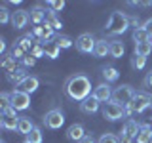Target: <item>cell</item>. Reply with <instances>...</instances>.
Masks as SVG:
<instances>
[{"instance_id":"7","label":"cell","mask_w":152,"mask_h":143,"mask_svg":"<svg viewBox=\"0 0 152 143\" xmlns=\"http://www.w3.org/2000/svg\"><path fill=\"white\" fill-rule=\"evenodd\" d=\"M124 114H126V109H124L122 105L114 103V101H108V103L103 105V116L107 118V120H118Z\"/></svg>"},{"instance_id":"22","label":"cell","mask_w":152,"mask_h":143,"mask_svg":"<svg viewBox=\"0 0 152 143\" xmlns=\"http://www.w3.org/2000/svg\"><path fill=\"white\" fill-rule=\"evenodd\" d=\"M150 141H152V132H150V126H148V124H145V126H141V132L137 133L135 143H150Z\"/></svg>"},{"instance_id":"14","label":"cell","mask_w":152,"mask_h":143,"mask_svg":"<svg viewBox=\"0 0 152 143\" xmlns=\"http://www.w3.org/2000/svg\"><path fill=\"white\" fill-rule=\"evenodd\" d=\"M42 46H44V55H46V57H50V59H57V57H59L61 48H59V44L55 42V38H53V40L44 42Z\"/></svg>"},{"instance_id":"30","label":"cell","mask_w":152,"mask_h":143,"mask_svg":"<svg viewBox=\"0 0 152 143\" xmlns=\"http://www.w3.org/2000/svg\"><path fill=\"white\" fill-rule=\"evenodd\" d=\"M27 141L28 143H42V132H40V128H32V132L27 136Z\"/></svg>"},{"instance_id":"3","label":"cell","mask_w":152,"mask_h":143,"mask_svg":"<svg viewBox=\"0 0 152 143\" xmlns=\"http://www.w3.org/2000/svg\"><path fill=\"white\" fill-rule=\"evenodd\" d=\"M148 105H152V97L148 94H142V92H139V94H135V97L131 99V103L129 105H126V114H133V113H142Z\"/></svg>"},{"instance_id":"12","label":"cell","mask_w":152,"mask_h":143,"mask_svg":"<svg viewBox=\"0 0 152 143\" xmlns=\"http://www.w3.org/2000/svg\"><path fill=\"white\" fill-rule=\"evenodd\" d=\"M93 97L97 99L99 103H108V101L112 99V90H110V86H108L107 82L99 84L97 88L93 90Z\"/></svg>"},{"instance_id":"44","label":"cell","mask_w":152,"mask_h":143,"mask_svg":"<svg viewBox=\"0 0 152 143\" xmlns=\"http://www.w3.org/2000/svg\"><path fill=\"white\" fill-rule=\"evenodd\" d=\"M148 42H150V46H152V36H150V38H148Z\"/></svg>"},{"instance_id":"15","label":"cell","mask_w":152,"mask_h":143,"mask_svg":"<svg viewBox=\"0 0 152 143\" xmlns=\"http://www.w3.org/2000/svg\"><path fill=\"white\" fill-rule=\"evenodd\" d=\"M38 84H40V82H38V78H36V76H27V78L23 80V82L19 84L17 88L21 90V92H25V94H28V95H31L32 92H36Z\"/></svg>"},{"instance_id":"17","label":"cell","mask_w":152,"mask_h":143,"mask_svg":"<svg viewBox=\"0 0 152 143\" xmlns=\"http://www.w3.org/2000/svg\"><path fill=\"white\" fill-rule=\"evenodd\" d=\"M80 109H82L84 113H88V114L97 113V111H99V101L93 97V95H89L88 99H84V101L80 103Z\"/></svg>"},{"instance_id":"18","label":"cell","mask_w":152,"mask_h":143,"mask_svg":"<svg viewBox=\"0 0 152 143\" xmlns=\"http://www.w3.org/2000/svg\"><path fill=\"white\" fill-rule=\"evenodd\" d=\"M93 55H95V57L110 55V42H107V40H97L95 50H93Z\"/></svg>"},{"instance_id":"11","label":"cell","mask_w":152,"mask_h":143,"mask_svg":"<svg viewBox=\"0 0 152 143\" xmlns=\"http://www.w3.org/2000/svg\"><path fill=\"white\" fill-rule=\"evenodd\" d=\"M31 21V13L27 10H17V12L12 13V25L13 29H25Z\"/></svg>"},{"instance_id":"21","label":"cell","mask_w":152,"mask_h":143,"mask_svg":"<svg viewBox=\"0 0 152 143\" xmlns=\"http://www.w3.org/2000/svg\"><path fill=\"white\" fill-rule=\"evenodd\" d=\"M27 73H25V69H15V71H12V73H8V80L12 84H15V86H19L23 82V80L27 78Z\"/></svg>"},{"instance_id":"43","label":"cell","mask_w":152,"mask_h":143,"mask_svg":"<svg viewBox=\"0 0 152 143\" xmlns=\"http://www.w3.org/2000/svg\"><path fill=\"white\" fill-rule=\"evenodd\" d=\"M4 50H6V40L0 38V52H4Z\"/></svg>"},{"instance_id":"28","label":"cell","mask_w":152,"mask_h":143,"mask_svg":"<svg viewBox=\"0 0 152 143\" xmlns=\"http://www.w3.org/2000/svg\"><path fill=\"white\" fill-rule=\"evenodd\" d=\"M145 65H146V57H141V55L133 54V57H131V67L133 69L141 71V69H145Z\"/></svg>"},{"instance_id":"20","label":"cell","mask_w":152,"mask_h":143,"mask_svg":"<svg viewBox=\"0 0 152 143\" xmlns=\"http://www.w3.org/2000/svg\"><path fill=\"white\" fill-rule=\"evenodd\" d=\"M32 122H31V118L28 116H19V124H17V132L19 133H23V136H28V133L32 132Z\"/></svg>"},{"instance_id":"24","label":"cell","mask_w":152,"mask_h":143,"mask_svg":"<svg viewBox=\"0 0 152 143\" xmlns=\"http://www.w3.org/2000/svg\"><path fill=\"white\" fill-rule=\"evenodd\" d=\"M124 52H126V48H124V44L120 40H112L110 42V57H122L124 55Z\"/></svg>"},{"instance_id":"39","label":"cell","mask_w":152,"mask_h":143,"mask_svg":"<svg viewBox=\"0 0 152 143\" xmlns=\"http://www.w3.org/2000/svg\"><path fill=\"white\" fill-rule=\"evenodd\" d=\"M141 27H142V29L146 31V35H148V36H152V19H146V21L142 23Z\"/></svg>"},{"instance_id":"23","label":"cell","mask_w":152,"mask_h":143,"mask_svg":"<svg viewBox=\"0 0 152 143\" xmlns=\"http://www.w3.org/2000/svg\"><path fill=\"white\" fill-rule=\"evenodd\" d=\"M103 76H104V80H107V84H108V82H116L118 76H120V73H118L116 67L108 65V67H104V69H103Z\"/></svg>"},{"instance_id":"42","label":"cell","mask_w":152,"mask_h":143,"mask_svg":"<svg viewBox=\"0 0 152 143\" xmlns=\"http://www.w3.org/2000/svg\"><path fill=\"white\" fill-rule=\"evenodd\" d=\"M78 143H95V139H93L91 136H86L84 139H82V141H78Z\"/></svg>"},{"instance_id":"46","label":"cell","mask_w":152,"mask_h":143,"mask_svg":"<svg viewBox=\"0 0 152 143\" xmlns=\"http://www.w3.org/2000/svg\"><path fill=\"white\" fill-rule=\"evenodd\" d=\"M23 143H28V141H27V139H25V141H23Z\"/></svg>"},{"instance_id":"37","label":"cell","mask_w":152,"mask_h":143,"mask_svg":"<svg viewBox=\"0 0 152 143\" xmlns=\"http://www.w3.org/2000/svg\"><path fill=\"white\" fill-rule=\"evenodd\" d=\"M34 63H36V57H32L31 54H27L25 57H23V65L25 67H32Z\"/></svg>"},{"instance_id":"40","label":"cell","mask_w":152,"mask_h":143,"mask_svg":"<svg viewBox=\"0 0 152 143\" xmlns=\"http://www.w3.org/2000/svg\"><path fill=\"white\" fill-rule=\"evenodd\" d=\"M135 139L133 137H129V136H126V133L122 132V136H120V143H133Z\"/></svg>"},{"instance_id":"5","label":"cell","mask_w":152,"mask_h":143,"mask_svg":"<svg viewBox=\"0 0 152 143\" xmlns=\"http://www.w3.org/2000/svg\"><path fill=\"white\" fill-rule=\"evenodd\" d=\"M28 105H31V95L28 94L21 92V90H13L10 94V107L13 111H25V109H28Z\"/></svg>"},{"instance_id":"27","label":"cell","mask_w":152,"mask_h":143,"mask_svg":"<svg viewBox=\"0 0 152 143\" xmlns=\"http://www.w3.org/2000/svg\"><path fill=\"white\" fill-rule=\"evenodd\" d=\"M2 69L6 71V73H12V71H15V59H13L12 55H4V59H2Z\"/></svg>"},{"instance_id":"38","label":"cell","mask_w":152,"mask_h":143,"mask_svg":"<svg viewBox=\"0 0 152 143\" xmlns=\"http://www.w3.org/2000/svg\"><path fill=\"white\" fill-rule=\"evenodd\" d=\"M142 84H145V88H148V90H152V71H148V73H146V76H145V80H142Z\"/></svg>"},{"instance_id":"9","label":"cell","mask_w":152,"mask_h":143,"mask_svg":"<svg viewBox=\"0 0 152 143\" xmlns=\"http://www.w3.org/2000/svg\"><path fill=\"white\" fill-rule=\"evenodd\" d=\"M32 35H34V38L40 44H44V42L48 40H51L53 38V27L51 25H48V23H44V25H38L32 29Z\"/></svg>"},{"instance_id":"8","label":"cell","mask_w":152,"mask_h":143,"mask_svg":"<svg viewBox=\"0 0 152 143\" xmlns=\"http://www.w3.org/2000/svg\"><path fill=\"white\" fill-rule=\"evenodd\" d=\"M44 124L50 128V130H57V128H61L65 124L63 113H61L59 109H51V111H48L46 116H44Z\"/></svg>"},{"instance_id":"32","label":"cell","mask_w":152,"mask_h":143,"mask_svg":"<svg viewBox=\"0 0 152 143\" xmlns=\"http://www.w3.org/2000/svg\"><path fill=\"white\" fill-rule=\"evenodd\" d=\"M55 42L59 44V48H70V46L74 44V42H72V38H70V36H65V35L55 36Z\"/></svg>"},{"instance_id":"13","label":"cell","mask_w":152,"mask_h":143,"mask_svg":"<svg viewBox=\"0 0 152 143\" xmlns=\"http://www.w3.org/2000/svg\"><path fill=\"white\" fill-rule=\"evenodd\" d=\"M48 13H50V12H46V8L38 4V6H34V8L31 10V21L34 23L36 27L38 25H44V23L48 21Z\"/></svg>"},{"instance_id":"10","label":"cell","mask_w":152,"mask_h":143,"mask_svg":"<svg viewBox=\"0 0 152 143\" xmlns=\"http://www.w3.org/2000/svg\"><path fill=\"white\" fill-rule=\"evenodd\" d=\"M2 128H6V130H17V124H19V116L15 114L12 107L6 109V111H2Z\"/></svg>"},{"instance_id":"2","label":"cell","mask_w":152,"mask_h":143,"mask_svg":"<svg viewBox=\"0 0 152 143\" xmlns=\"http://www.w3.org/2000/svg\"><path fill=\"white\" fill-rule=\"evenodd\" d=\"M127 27H129V17L122 12H112L110 17H108V21H107V25H104V32L116 36V35L126 32Z\"/></svg>"},{"instance_id":"19","label":"cell","mask_w":152,"mask_h":143,"mask_svg":"<svg viewBox=\"0 0 152 143\" xmlns=\"http://www.w3.org/2000/svg\"><path fill=\"white\" fill-rule=\"evenodd\" d=\"M126 136H129V137H133L135 139L137 137V133L141 132V124L137 122V120H127L126 124H124V130H122Z\"/></svg>"},{"instance_id":"47","label":"cell","mask_w":152,"mask_h":143,"mask_svg":"<svg viewBox=\"0 0 152 143\" xmlns=\"http://www.w3.org/2000/svg\"><path fill=\"white\" fill-rule=\"evenodd\" d=\"M150 143H152V141H150Z\"/></svg>"},{"instance_id":"45","label":"cell","mask_w":152,"mask_h":143,"mask_svg":"<svg viewBox=\"0 0 152 143\" xmlns=\"http://www.w3.org/2000/svg\"><path fill=\"white\" fill-rule=\"evenodd\" d=\"M148 126H150V132H152V122H150V124H148Z\"/></svg>"},{"instance_id":"35","label":"cell","mask_w":152,"mask_h":143,"mask_svg":"<svg viewBox=\"0 0 152 143\" xmlns=\"http://www.w3.org/2000/svg\"><path fill=\"white\" fill-rule=\"evenodd\" d=\"M31 55H32V57H42V55H44V46L38 42V44L31 50Z\"/></svg>"},{"instance_id":"41","label":"cell","mask_w":152,"mask_h":143,"mask_svg":"<svg viewBox=\"0 0 152 143\" xmlns=\"http://www.w3.org/2000/svg\"><path fill=\"white\" fill-rule=\"evenodd\" d=\"M129 27L139 29V17H129Z\"/></svg>"},{"instance_id":"36","label":"cell","mask_w":152,"mask_h":143,"mask_svg":"<svg viewBox=\"0 0 152 143\" xmlns=\"http://www.w3.org/2000/svg\"><path fill=\"white\" fill-rule=\"evenodd\" d=\"M8 21H12V19H10V13H8V10L4 8V6H0V23H4V25H6Z\"/></svg>"},{"instance_id":"29","label":"cell","mask_w":152,"mask_h":143,"mask_svg":"<svg viewBox=\"0 0 152 143\" xmlns=\"http://www.w3.org/2000/svg\"><path fill=\"white\" fill-rule=\"evenodd\" d=\"M46 23L53 27V31H55V29H61V27H63V23H61V19L57 17L55 12H50V13H48V21H46Z\"/></svg>"},{"instance_id":"6","label":"cell","mask_w":152,"mask_h":143,"mask_svg":"<svg viewBox=\"0 0 152 143\" xmlns=\"http://www.w3.org/2000/svg\"><path fill=\"white\" fill-rule=\"evenodd\" d=\"M95 44H97V40L93 38L91 32H82V35L76 38V48H78V52H82V54H93Z\"/></svg>"},{"instance_id":"31","label":"cell","mask_w":152,"mask_h":143,"mask_svg":"<svg viewBox=\"0 0 152 143\" xmlns=\"http://www.w3.org/2000/svg\"><path fill=\"white\" fill-rule=\"evenodd\" d=\"M10 55H12L13 59H23V57L27 55V52H25V50H23V48L15 42V44L12 46V52H10Z\"/></svg>"},{"instance_id":"25","label":"cell","mask_w":152,"mask_h":143,"mask_svg":"<svg viewBox=\"0 0 152 143\" xmlns=\"http://www.w3.org/2000/svg\"><path fill=\"white\" fill-rule=\"evenodd\" d=\"M152 52V46L150 42H141V44H135V54L141 55V57H146Z\"/></svg>"},{"instance_id":"16","label":"cell","mask_w":152,"mask_h":143,"mask_svg":"<svg viewBox=\"0 0 152 143\" xmlns=\"http://www.w3.org/2000/svg\"><path fill=\"white\" fill-rule=\"evenodd\" d=\"M66 137H69V139H72V141H82L84 137H86L84 126H82V124H72V126L66 130Z\"/></svg>"},{"instance_id":"34","label":"cell","mask_w":152,"mask_h":143,"mask_svg":"<svg viewBox=\"0 0 152 143\" xmlns=\"http://www.w3.org/2000/svg\"><path fill=\"white\" fill-rule=\"evenodd\" d=\"M99 143H120V137H116L114 133H103L99 137Z\"/></svg>"},{"instance_id":"1","label":"cell","mask_w":152,"mask_h":143,"mask_svg":"<svg viewBox=\"0 0 152 143\" xmlns=\"http://www.w3.org/2000/svg\"><path fill=\"white\" fill-rule=\"evenodd\" d=\"M65 92L70 99L82 103L91 94V82H89V78L86 74H72L65 84Z\"/></svg>"},{"instance_id":"33","label":"cell","mask_w":152,"mask_h":143,"mask_svg":"<svg viewBox=\"0 0 152 143\" xmlns=\"http://www.w3.org/2000/svg\"><path fill=\"white\" fill-rule=\"evenodd\" d=\"M46 6L50 8V12H59V10H63L65 8V2L63 0H50V2H46Z\"/></svg>"},{"instance_id":"26","label":"cell","mask_w":152,"mask_h":143,"mask_svg":"<svg viewBox=\"0 0 152 143\" xmlns=\"http://www.w3.org/2000/svg\"><path fill=\"white\" fill-rule=\"evenodd\" d=\"M148 35H146V31L142 27H139V29H135L133 31V40H135V44H141V42H148Z\"/></svg>"},{"instance_id":"4","label":"cell","mask_w":152,"mask_h":143,"mask_svg":"<svg viewBox=\"0 0 152 143\" xmlns=\"http://www.w3.org/2000/svg\"><path fill=\"white\" fill-rule=\"evenodd\" d=\"M135 94L137 92L131 88L129 84H124V86H120V88H116L112 92V101L118 103V105H122V107H126V105L131 103V99L135 97Z\"/></svg>"}]
</instances>
